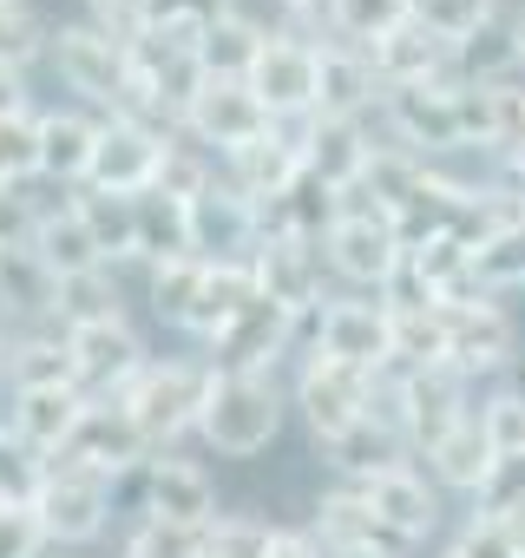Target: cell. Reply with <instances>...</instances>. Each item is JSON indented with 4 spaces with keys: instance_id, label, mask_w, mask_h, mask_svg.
<instances>
[{
    "instance_id": "cell-1",
    "label": "cell",
    "mask_w": 525,
    "mask_h": 558,
    "mask_svg": "<svg viewBox=\"0 0 525 558\" xmlns=\"http://www.w3.org/2000/svg\"><path fill=\"white\" fill-rule=\"evenodd\" d=\"M210 388H217V368H210V362H145V375H138L119 401H125V414L138 421L145 447H164V440H178L184 427L204 421Z\"/></svg>"
},
{
    "instance_id": "cell-2",
    "label": "cell",
    "mask_w": 525,
    "mask_h": 558,
    "mask_svg": "<svg viewBox=\"0 0 525 558\" xmlns=\"http://www.w3.org/2000/svg\"><path fill=\"white\" fill-rule=\"evenodd\" d=\"M197 434H204L217 453H230V460L262 453V447L283 434V395H277V381H270V375H217Z\"/></svg>"
},
{
    "instance_id": "cell-3",
    "label": "cell",
    "mask_w": 525,
    "mask_h": 558,
    "mask_svg": "<svg viewBox=\"0 0 525 558\" xmlns=\"http://www.w3.org/2000/svg\"><path fill=\"white\" fill-rule=\"evenodd\" d=\"M322 263L342 276V283H362V290H388V276L407 263V243H401V230H394V217H381L375 204H362V197H342V217H335V230L322 236Z\"/></svg>"
},
{
    "instance_id": "cell-4",
    "label": "cell",
    "mask_w": 525,
    "mask_h": 558,
    "mask_svg": "<svg viewBox=\"0 0 525 558\" xmlns=\"http://www.w3.org/2000/svg\"><path fill=\"white\" fill-rule=\"evenodd\" d=\"M249 93L270 106L277 125H303L322 112V47L303 34H270L249 66Z\"/></svg>"
},
{
    "instance_id": "cell-5",
    "label": "cell",
    "mask_w": 525,
    "mask_h": 558,
    "mask_svg": "<svg viewBox=\"0 0 525 558\" xmlns=\"http://www.w3.org/2000/svg\"><path fill=\"white\" fill-rule=\"evenodd\" d=\"M53 60H60V80H66L86 106H99L106 119H119V112L132 106V47H119V40L99 34L93 21L60 27V34H53Z\"/></svg>"
},
{
    "instance_id": "cell-6",
    "label": "cell",
    "mask_w": 525,
    "mask_h": 558,
    "mask_svg": "<svg viewBox=\"0 0 525 558\" xmlns=\"http://www.w3.org/2000/svg\"><path fill=\"white\" fill-rule=\"evenodd\" d=\"M34 519H40L47 545H86L112 519V480H99L73 460H47V480L34 493Z\"/></svg>"
},
{
    "instance_id": "cell-7",
    "label": "cell",
    "mask_w": 525,
    "mask_h": 558,
    "mask_svg": "<svg viewBox=\"0 0 525 558\" xmlns=\"http://www.w3.org/2000/svg\"><path fill=\"white\" fill-rule=\"evenodd\" d=\"M66 349H73V381L86 401H119L138 375H145V342L125 316H106V323H80L66 329Z\"/></svg>"
},
{
    "instance_id": "cell-8",
    "label": "cell",
    "mask_w": 525,
    "mask_h": 558,
    "mask_svg": "<svg viewBox=\"0 0 525 558\" xmlns=\"http://www.w3.org/2000/svg\"><path fill=\"white\" fill-rule=\"evenodd\" d=\"M401 151L434 158V151H466V106H460V80H434V86H394L381 99Z\"/></svg>"
},
{
    "instance_id": "cell-9",
    "label": "cell",
    "mask_w": 525,
    "mask_h": 558,
    "mask_svg": "<svg viewBox=\"0 0 525 558\" xmlns=\"http://www.w3.org/2000/svg\"><path fill=\"white\" fill-rule=\"evenodd\" d=\"M309 355H335L362 375L394 368V310L362 303V296H329L322 316H316V349Z\"/></svg>"
},
{
    "instance_id": "cell-10",
    "label": "cell",
    "mask_w": 525,
    "mask_h": 558,
    "mask_svg": "<svg viewBox=\"0 0 525 558\" xmlns=\"http://www.w3.org/2000/svg\"><path fill=\"white\" fill-rule=\"evenodd\" d=\"M368 395H375V375H362L335 355H309L303 375H296V408H303V421L322 447L368 421Z\"/></svg>"
},
{
    "instance_id": "cell-11",
    "label": "cell",
    "mask_w": 525,
    "mask_h": 558,
    "mask_svg": "<svg viewBox=\"0 0 525 558\" xmlns=\"http://www.w3.org/2000/svg\"><path fill=\"white\" fill-rule=\"evenodd\" d=\"M316 538H322L329 558H414V545H420V538L394 532L355 486L322 493V506H316Z\"/></svg>"
},
{
    "instance_id": "cell-12",
    "label": "cell",
    "mask_w": 525,
    "mask_h": 558,
    "mask_svg": "<svg viewBox=\"0 0 525 558\" xmlns=\"http://www.w3.org/2000/svg\"><path fill=\"white\" fill-rule=\"evenodd\" d=\"M184 132H191L197 145H217V151L230 158V151H243V145H256V138H270L277 119H270V106L249 93V80H204V93H197L191 112H184Z\"/></svg>"
},
{
    "instance_id": "cell-13",
    "label": "cell",
    "mask_w": 525,
    "mask_h": 558,
    "mask_svg": "<svg viewBox=\"0 0 525 558\" xmlns=\"http://www.w3.org/2000/svg\"><path fill=\"white\" fill-rule=\"evenodd\" d=\"M303 329H309V316H290V310H277L270 296H256V303L210 342V368H217V375H270L277 355H283Z\"/></svg>"
},
{
    "instance_id": "cell-14",
    "label": "cell",
    "mask_w": 525,
    "mask_h": 558,
    "mask_svg": "<svg viewBox=\"0 0 525 558\" xmlns=\"http://www.w3.org/2000/svg\"><path fill=\"white\" fill-rule=\"evenodd\" d=\"M262 243V210L236 191V184H210L204 197H191V256L204 263H249Z\"/></svg>"
},
{
    "instance_id": "cell-15",
    "label": "cell",
    "mask_w": 525,
    "mask_h": 558,
    "mask_svg": "<svg viewBox=\"0 0 525 558\" xmlns=\"http://www.w3.org/2000/svg\"><path fill=\"white\" fill-rule=\"evenodd\" d=\"M249 269H256V296H270L277 310H290V316H316L322 310V243H309V236H262Z\"/></svg>"
},
{
    "instance_id": "cell-16",
    "label": "cell",
    "mask_w": 525,
    "mask_h": 558,
    "mask_svg": "<svg viewBox=\"0 0 525 558\" xmlns=\"http://www.w3.org/2000/svg\"><path fill=\"white\" fill-rule=\"evenodd\" d=\"M53 460H73V466H86V473H99V480H119V473L145 466L151 447H145L138 421L125 414V401H86L80 434H73L66 453H53Z\"/></svg>"
},
{
    "instance_id": "cell-17",
    "label": "cell",
    "mask_w": 525,
    "mask_h": 558,
    "mask_svg": "<svg viewBox=\"0 0 525 558\" xmlns=\"http://www.w3.org/2000/svg\"><path fill=\"white\" fill-rule=\"evenodd\" d=\"M164 145H171L164 132H145V125H132V119H106L86 184H93V191H119V197H145V191L158 184Z\"/></svg>"
},
{
    "instance_id": "cell-18",
    "label": "cell",
    "mask_w": 525,
    "mask_h": 558,
    "mask_svg": "<svg viewBox=\"0 0 525 558\" xmlns=\"http://www.w3.org/2000/svg\"><path fill=\"white\" fill-rule=\"evenodd\" d=\"M303 132H309V119L303 125H277L270 138H256V145H243V151H230L223 165V184H236L256 210L262 204H277L296 178H303Z\"/></svg>"
},
{
    "instance_id": "cell-19",
    "label": "cell",
    "mask_w": 525,
    "mask_h": 558,
    "mask_svg": "<svg viewBox=\"0 0 525 558\" xmlns=\"http://www.w3.org/2000/svg\"><path fill=\"white\" fill-rule=\"evenodd\" d=\"M453 40H440L427 21H401L388 40H375L368 47V66H375V80L394 93V86H434V80H460L453 73Z\"/></svg>"
},
{
    "instance_id": "cell-20",
    "label": "cell",
    "mask_w": 525,
    "mask_h": 558,
    "mask_svg": "<svg viewBox=\"0 0 525 558\" xmlns=\"http://www.w3.org/2000/svg\"><path fill=\"white\" fill-rule=\"evenodd\" d=\"M440 310H447V329H453V368L466 381L473 375H499L512 362L518 329H512V316L492 296H479V303H440Z\"/></svg>"
},
{
    "instance_id": "cell-21",
    "label": "cell",
    "mask_w": 525,
    "mask_h": 558,
    "mask_svg": "<svg viewBox=\"0 0 525 558\" xmlns=\"http://www.w3.org/2000/svg\"><path fill=\"white\" fill-rule=\"evenodd\" d=\"M368 165H375V138L362 119H309V132H303V171L309 178H322L329 191L349 197L368 178Z\"/></svg>"
},
{
    "instance_id": "cell-22",
    "label": "cell",
    "mask_w": 525,
    "mask_h": 558,
    "mask_svg": "<svg viewBox=\"0 0 525 558\" xmlns=\"http://www.w3.org/2000/svg\"><path fill=\"white\" fill-rule=\"evenodd\" d=\"M145 519H164V525H184V532H210L217 525L210 473L191 466V460H151V473H145Z\"/></svg>"
},
{
    "instance_id": "cell-23",
    "label": "cell",
    "mask_w": 525,
    "mask_h": 558,
    "mask_svg": "<svg viewBox=\"0 0 525 558\" xmlns=\"http://www.w3.org/2000/svg\"><path fill=\"white\" fill-rule=\"evenodd\" d=\"M80 421H86V395H80V388H27V395H14V408H8V434H14L21 447H34L40 460L66 453V440L80 434Z\"/></svg>"
},
{
    "instance_id": "cell-24",
    "label": "cell",
    "mask_w": 525,
    "mask_h": 558,
    "mask_svg": "<svg viewBox=\"0 0 525 558\" xmlns=\"http://www.w3.org/2000/svg\"><path fill=\"white\" fill-rule=\"evenodd\" d=\"M407 375V368H401ZM473 408H466V375L460 368H420L407 375V447H434L447 427H460Z\"/></svg>"
},
{
    "instance_id": "cell-25",
    "label": "cell",
    "mask_w": 525,
    "mask_h": 558,
    "mask_svg": "<svg viewBox=\"0 0 525 558\" xmlns=\"http://www.w3.org/2000/svg\"><path fill=\"white\" fill-rule=\"evenodd\" d=\"M40 178L47 184H86L93 171V151H99V132L106 119H86V112H40Z\"/></svg>"
},
{
    "instance_id": "cell-26",
    "label": "cell",
    "mask_w": 525,
    "mask_h": 558,
    "mask_svg": "<svg viewBox=\"0 0 525 558\" xmlns=\"http://www.w3.org/2000/svg\"><path fill=\"white\" fill-rule=\"evenodd\" d=\"M427 466H434V480H440V486H453V493H473V499L486 493V480L499 473V453H492V440H486L479 408L427 447Z\"/></svg>"
},
{
    "instance_id": "cell-27",
    "label": "cell",
    "mask_w": 525,
    "mask_h": 558,
    "mask_svg": "<svg viewBox=\"0 0 525 558\" xmlns=\"http://www.w3.org/2000/svg\"><path fill=\"white\" fill-rule=\"evenodd\" d=\"M394 532H407V538H427L434 525H440V499H434V486L401 460V466H388V473H375V480H362L355 486Z\"/></svg>"
},
{
    "instance_id": "cell-28",
    "label": "cell",
    "mask_w": 525,
    "mask_h": 558,
    "mask_svg": "<svg viewBox=\"0 0 525 558\" xmlns=\"http://www.w3.org/2000/svg\"><path fill=\"white\" fill-rule=\"evenodd\" d=\"M375 99H388V86L375 80L362 47H322V112L316 119H362Z\"/></svg>"
},
{
    "instance_id": "cell-29",
    "label": "cell",
    "mask_w": 525,
    "mask_h": 558,
    "mask_svg": "<svg viewBox=\"0 0 525 558\" xmlns=\"http://www.w3.org/2000/svg\"><path fill=\"white\" fill-rule=\"evenodd\" d=\"M249 303H256V269H249V263H210V269H204V290H197V310H191L184 329H191L197 342H217Z\"/></svg>"
},
{
    "instance_id": "cell-30",
    "label": "cell",
    "mask_w": 525,
    "mask_h": 558,
    "mask_svg": "<svg viewBox=\"0 0 525 558\" xmlns=\"http://www.w3.org/2000/svg\"><path fill=\"white\" fill-rule=\"evenodd\" d=\"M34 256L60 276H93V269H112L106 256H99V243H93V230H86V217L73 210V204H53L47 210V223H40V236H34Z\"/></svg>"
},
{
    "instance_id": "cell-31",
    "label": "cell",
    "mask_w": 525,
    "mask_h": 558,
    "mask_svg": "<svg viewBox=\"0 0 525 558\" xmlns=\"http://www.w3.org/2000/svg\"><path fill=\"white\" fill-rule=\"evenodd\" d=\"M14 381V395L27 388H80L73 381V349H66V329H47V336H14L8 342V368H0Z\"/></svg>"
},
{
    "instance_id": "cell-32",
    "label": "cell",
    "mask_w": 525,
    "mask_h": 558,
    "mask_svg": "<svg viewBox=\"0 0 525 558\" xmlns=\"http://www.w3.org/2000/svg\"><path fill=\"white\" fill-rule=\"evenodd\" d=\"M73 210L86 217V230H93V243H99L106 263H132V256H138V197H119V191H93V184H80Z\"/></svg>"
},
{
    "instance_id": "cell-33",
    "label": "cell",
    "mask_w": 525,
    "mask_h": 558,
    "mask_svg": "<svg viewBox=\"0 0 525 558\" xmlns=\"http://www.w3.org/2000/svg\"><path fill=\"white\" fill-rule=\"evenodd\" d=\"M262 34L243 8H230L204 40H197V66H204V80H249V66H256V53H262Z\"/></svg>"
},
{
    "instance_id": "cell-34",
    "label": "cell",
    "mask_w": 525,
    "mask_h": 558,
    "mask_svg": "<svg viewBox=\"0 0 525 558\" xmlns=\"http://www.w3.org/2000/svg\"><path fill=\"white\" fill-rule=\"evenodd\" d=\"M322 21H329V34L342 40V47H375V40H388L401 21H414V0H322Z\"/></svg>"
},
{
    "instance_id": "cell-35",
    "label": "cell",
    "mask_w": 525,
    "mask_h": 558,
    "mask_svg": "<svg viewBox=\"0 0 525 558\" xmlns=\"http://www.w3.org/2000/svg\"><path fill=\"white\" fill-rule=\"evenodd\" d=\"M138 256H145L151 269L191 256V204H178V197H164V191H145V197H138Z\"/></svg>"
},
{
    "instance_id": "cell-36",
    "label": "cell",
    "mask_w": 525,
    "mask_h": 558,
    "mask_svg": "<svg viewBox=\"0 0 525 558\" xmlns=\"http://www.w3.org/2000/svg\"><path fill=\"white\" fill-rule=\"evenodd\" d=\"M394 368L420 375V368H453V329H447V310H407L394 316Z\"/></svg>"
},
{
    "instance_id": "cell-37",
    "label": "cell",
    "mask_w": 525,
    "mask_h": 558,
    "mask_svg": "<svg viewBox=\"0 0 525 558\" xmlns=\"http://www.w3.org/2000/svg\"><path fill=\"white\" fill-rule=\"evenodd\" d=\"M401 434H388V427H375V421H362V427H349L342 440H329V466L342 473V486H362V480H375V473H388V466H401Z\"/></svg>"
},
{
    "instance_id": "cell-38",
    "label": "cell",
    "mask_w": 525,
    "mask_h": 558,
    "mask_svg": "<svg viewBox=\"0 0 525 558\" xmlns=\"http://www.w3.org/2000/svg\"><path fill=\"white\" fill-rule=\"evenodd\" d=\"M230 8H236V0H145V34H164V40H178V47L197 53V40H204Z\"/></svg>"
},
{
    "instance_id": "cell-39",
    "label": "cell",
    "mask_w": 525,
    "mask_h": 558,
    "mask_svg": "<svg viewBox=\"0 0 525 558\" xmlns=\"http://www.w3.org/2000/svg\"><path fill=\"white\" fill-rule=\"evenodd\" d=\"M204 256H178V263H158L151 269V310L164 316V323H191V310H197V290H204Z\"/></svg>"
},
{
    "instance_id": "cell-40",
    "label": "cell",
    "mask_w": 525,
    "mask_h": 558,
    "mask_svg": "<svg viewBox=\"0 0 525 558\" xmlns=\"http://www.w3.org/2000/svg\"><path fill=\"white\" fill-rule=\"evenodd\" d=\"M40 53H53V34H47V21L27 8V0H8V8H0V66L27 73Z\"/></svg>"
},
{
    "instance_id": "cell-41",
    "label": "cell",
    "mask_w": 525,
    "mask_h": 558,
    "mask_svg": "<svg viewBox=\"0 0 525 558\" xmlns=\"http://www.w3.org/2000/svg\"><path fill=\"white\" fill-rule=\"evenodd\" d=\"M106 316H119L112 269H93V276H66V283H60V329H80V323H106Z\"/></svg>"
},
{
    "instance_id": "cell-42",
    "label": "cell",
    "mask_w": 525,
    "mask_h": 558,
    "mask_svg": "<svg viewBox=\"0 0 525 558\" xmlns=\"http://www.w3.org/2000/svg\"><path fill=\"white\" fill-rule=\"evenodd\" d=\"M217 184V171H210V158L197 151V145H184V138H171L164 145V165H158V184L151 191H164V197H178V204H191V197H204Z\"/></svg>"
},
{
    "instance_id": "cell-43",
    "label": "cell",
    "mask_w": 525,
    "mask_h": 558,
    "mask_svg": "<svg viewBox=\"0 0 525 558\" xmlns=\"http://www.w3.org/2000/svg\"><path fill=\"white\" fill-rule=\"evenodd\" d=\"M479 421L499 460H525V388H499L492 401H479Z\"/></svg>"
},
{
    "instance_id": "cell-44",
    "label": "cell",
    "mask_w": 525,
    "mask_h": 558,
    "mask_svg": "<svg viewBox=\"0 0 525 558\" xmlns=\"http://www.w3.org/2000/svg\"><path fill=\"white\" fill-rule=\"evenodd\" d=\"M492 8H499V0H414V21H427L440 40H473L486 21H492Z\"/></svg>"
},
{
    "instance_id": "cell-45",
    "label": "cell",
    "mask_w": 525,
    "mask_h": 558,
    "mask_svg": "<svg viewBox=\"0 0 525 558\" xmlns=\"http://www.w3.org/2000/svg\"><path fill=\"white\" fill-rule=\"evenodd\" d=\"M47 210L53 204H34L27 184H0V256H8V250H34Z\"/></svg>"
},
{
    "instance_id": "cell-46",
    "label": "cell",
    "mask_w": 525,
    "mask_h": 558,
    "mask_svg": "<svg viewBox=\"0 0 525 558\" xmlns=\"http://www.w3.org/2000/svg\"><path fill=\"white\" fill-rule=\"evenodd\" d=\"M125 558H204V532L164 525V519H138V532L125 538Z\"/></svg>"
},
{
    "instance_id": "cell-47",
    "label": "cell",
    "mask_w": 525,
    "mask_h": 558,
    "mask_svg": "<svg viewBox=\"0 0 525 558\" xmlns=\"http://www.w3.org/2000/svg\"><path fill=\"white\" fill-rule=\"evenodd\" d=\"M27 178H40V125L8 119L0 125V184H27Z\"/></svg>"
},
{
    "instance_id": "cell-48",
    "label": "cell",
    "mask_w": 525,
    "mask_h": 558,
    "mask_svg": "<svg viewBox=\"0 0 525 558\" xmlns=\"http://www.w3.org/2000/svg\"><path fill=\"white\" fill-rule=\"evenodd\" d=\"M47 532L34 519V506H0V558H40Z\"/></svg>"
},
{
    "instance_id": "cell-49",
    "label": "cell",
    "mask_w": 525,
    "mask_h": 558,
    "mask_svg": "<svg viewBox=\"0 0 525 558\" xmlns=\"http://www.w3.org/2000/svg\"><path fill=\"white\" fill-rule=\"evenodd\" d=\"M453 558H518V545H512V532H505L499 519L473 512L466 532H460V545H453Z\"/></svg>"
},
{
    "instance_id": "cell-50",
    "label": "cell",
    "mask_w": 525,
    "mask_h": 558,
    "mask_svg": "<svg viewBox=\"0 0 525 558\" xmlns=\"http://www.w3.org/2000/svg\"><path fill=\"white\" fill-rule=\"evenodd\" d=\"M525 506V460H499V473L486 480V493H479V512L486 519H505V512H518Z\"/></svg>"
},
{
    "instance_id": "cell-51",
    "label": "cell",
    "mask_w": 525,
    "mask_h": 558,
    "mask_svg": "<svg viewBox=\"0 0 525 558\" xmlns=\"http://www.w3.org/2000/svg\"><path fill=\"white\" fill-rule=\"evenodd\" d=\"M93 27L112 34L119 47L145 40V0H93Z\"/></svg>"
},
{
    "instance_id": "cell-52",
    "label": "cell",
    "mask_w": 525,
    "mask_h": 558,
    "mask_svg": "<svg viewBox=\"0 0 525 558\" xmlns=\"http://www.w3.org/2000/svg\"><path fill=\"white\" fill-rule=\"evenodd\" d=\"M262 558H329V551H322L316 532H290V525H277V532H270V551H262Z\"/></svg>"
},
{
    "instance_id": "cell-53",
    "label": "cell",
    "mask_w": 525,
    "mask_h": 558,
    "mask_svg": "<svg viewBox=\"0 0 525 558\" xmlns=\"http://www.w3.org/2000/svg\"><path fill=\"white\" fill-rule=\"evenodd\" d=\"M8 119H34L27 112V86H21V73L14 66H0V125Z\"/></svg>"
},
{
    "instance_id": "cell-54",
    "label": "cell",
    "mask_w": 525,
    "mask_h": 558,
    "mask_svg": "<svg viewBox=\"0 0 525 558\" xmlns=\"http://www.w3.org/2000/svg\"><path fill=\"white\" fill-rule=\"evenodd\" d=\"M505 165H512V178H518V191H525V145H518V151H512Z\"/></svg>"
},
{
    "instance_id": "cell-55",
    "label": "cell",
    "mask_w": 525,
    "mask_h": 558,
    "mask_svg": "<svg viewBox=\"0 0 525 558\" xmlns=\"http://www.w3.org/2000/svg\"><path fill=\"white\" fill-rule=\"evenodd\" d=\"M277 8H303V14H322V0H277Z\"/></svg>"
},
{
    "instance_id": "cell-56",
    "label": "cell",
    "mask_w": 525,
    "mask_h": 558,
    "mask_svg": "<svg viewBox=\"0 0 525 558\" xmlns=\"http://www.w3.org/2000/svg\"><path fill=\"white\" fill-rule=\"evenodd\" d=\"M0 368H8V336H0Z\"/></svg>"
},
{
    "instance_id": "cell-57",
    "label": "cell",
    "mask_w": 525,
    "mask_h": 558,
    "mask_svg": "<svg viewBox=\"0 0 525 558\" xmlns=\"http://www.w3.org/2000/svg\"><path fill=\"white\" fill-rule=\"evenodd\" d=\"M518 243H525V223H518Z\"/></svg>"
},
{
    "instance_id": "cell-58",
    "label": "cell",
    "mask_w": 525,
    "mask_h": 558,
    "mask_svg": "<svg viewBox=\"0 0 525 558\" xmlns=\"http://www.w3.org/2000/svg\"><path fill=\"white\" fill-rule=\"evenodd\" d=\"M0 8H8V0H0Z\"/></svg>"
},
{
    "instance_id": "cell-59",
    "label": "cell",
    "mask_w": 525,
    "mask_h": 558,
    "mask_svg": "<svg viewBox=\"0 0 525 558\" xmlns=\"http://www.w3.org/2000/svg\"><path fill=\"white\" fill-rule=\"evenodd\" d=\"M447 558H453V551H447Z\"/></svg>"
}]
</instances>
